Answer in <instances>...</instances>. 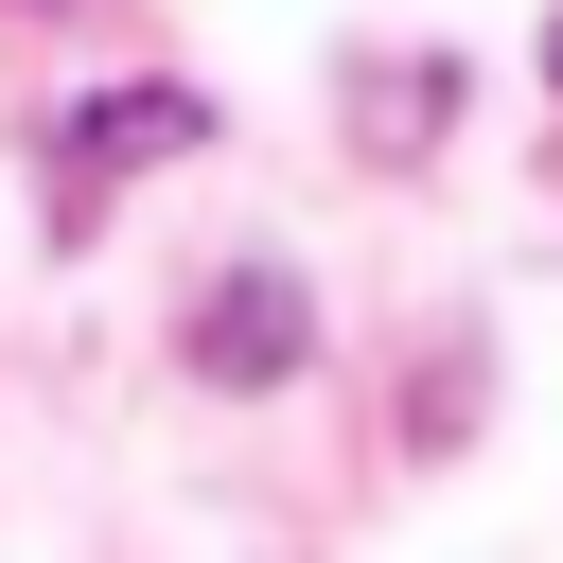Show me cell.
<instances>
[{
    "instance_id": "1",
    "label": "cell",
    "mask_w": 563,
    "mask_h": 563,
    "mask_svg": "<svg viewBox=\"0 0 563 563\" xmlns=\"http://www.w3.org/2000/svg\"><path fill=\"white\" fill-rule=\"evenodd\" d=\"M176 141H211V106H194V88H106V106H70V123H53V211L88 229V211H106L123 176H158Z\"/></svg>"
},
{
    "instance_id": "2",
    "label": "cell",
    "mask_w": 563,
    "mask_h": 563,
    "mask_svg": "<svg viewBox=\"0 0 563 563\" xmlns=\"http://www.w3.org/2000/svg\"><path fill=\"white\" fill-rule=\"evenodd\" d=\"M299 352H317V299H299L282 264H229V282L194 299V369H211V387H282Z\"/></svg>"
},
{
    "instance_id": "3",
    "label": "cell",
    "mask_w": 563,
    "mask_h": 563,
    "mask_svg": "<svg viewBox=\"0 0 563 563\" xmlns=\"http://www.w3.org/2000/svg\"><path fill=\"white\" fill-rule=\"evenodd\" d=\"M545 70H563V35H545Z\"/></svg>"
}]
</instances>
